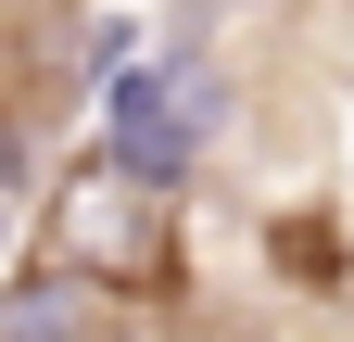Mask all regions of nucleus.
I'll return each instance as SVG.
<instances>
[{"label":"nucleus","mask_w":354,"mask_h":342,"mask_svg":"<svg viewBox=\"0 0 354 342\" xmlns=\"http://www.w3.org/2000/svg\"><path fill=\"white\" fill-rule=\"evenodd\" d=\"M38 253H51V267H76L88 291H114V305H165V291H177V190L127 178L114 152H88L76 178L51 190Z\"/></svg>","instance_id":"f257e3e1"},{"label":"nucleus","mask_w":354,"mask_h":342,"mask_svg":"<svg viewBox=\"0 0 354 342\" xmlns=\"http://www.w3.org/2000/svg\"><path fill=\"white\" fill-rule=\"evenodd\" d=\"M215 127H228V102H215L203 64H127L102 89V152L127 178H152V190H190V165L215 152Z\"/></svg>","instance_id":"f03ea898"},{"label":"nucleus","mask_w":354,"mask_h":342,"mask_svg":"<svg viewBox=\"0 0 354 342\" xmlns=\"http://www.w3.org/2000/svg\"><path fill=\"white\" fill-rule=\"evenodd\" d=\"M88 305H114V291H88L76 267H51V253H38V267L0 291V342H88Z\"/></svg>","instance_id":"7ed1b4c3"}]
</instances>
